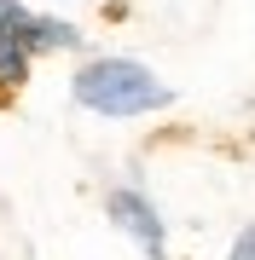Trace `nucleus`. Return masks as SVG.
<instances>
[{"label":"nucleus","mask_w":255,"mask_h":260,"mask_svg":"<svg viewBox=\"0 0 255 260\" xmlns=\"http://www.w3.org/2000/svg\"><path fill=\"white\" fill-rule=\"evenodd\" d=\"M76 99L99 116H139V110L168 104V87L151 70H139L133 58H99V64L76 70Z\"/></svg>","instance_id":"obj_1"},{"label":"nucleus","mask_w":255,"mask_h":260,"mask_svg":"<svg viewBox=\"0 0 255 260\" xmlns=\"http://www.w3.org/2000/svg\"><path fill=\"white\" fill-rule=\"evenodd\" d=\"M104 214H110L151 260H162V220L151 214V203H145L139 191H110V197H104Z\"/></svg>","instance_id":"obj_2"},{"label":"nucleus","mask_w":255,"mask_h":260,"mask_svg":"<svg viewBox=\"0 0 255 260\" xmlns=\"http://www.w3.org/2000/svg\"><path fill=\"white\" fill-rule=\"evenodd\" d=\"M232 260H255V232H244V237H238V249H232Z\"/></svg>","instance_id":"obj_3"}]
</instances>
